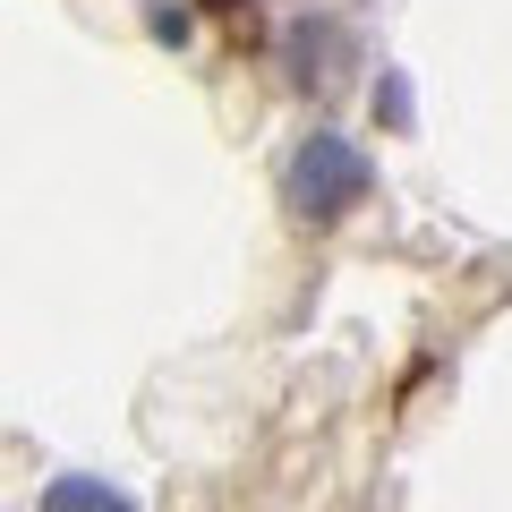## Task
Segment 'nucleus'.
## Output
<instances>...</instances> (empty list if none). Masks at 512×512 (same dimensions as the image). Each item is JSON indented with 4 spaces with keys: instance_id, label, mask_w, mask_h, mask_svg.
I'll return each mask as SVG.
<instances>
[{
    "instance_id": "nucleus-1",
    "label": "nucleus",
    "mask_w": 512,
    "mask_h": 512,
    "mask_svg": "<svg viewBox=\"0 0 512 512\" xmlns=\"http://www.w3.org/2000/svg\"><path fill=\"white\" fill-rule=\"evenodd\" d=\"M359 197H367V154L350 146V137H308L299 163H291V205L308 222H333V214H350Z\"/></svg>"
},
{
    "instance_id": "nucleus-2",
    "label": "nucleus",
    "mask_w": 512,
    "mask_h": 512,
    "mask_svg": "<svg viewBox=\"0 0 512 512\" xmlns=\"http://www.w3.org/2000/svg\"><path fill=\"white\" fill-rule=\"evenodd\" d=\"M94 512H128V504H120V495H103V504H94Z\"/></svg>"
}]
</instances>
